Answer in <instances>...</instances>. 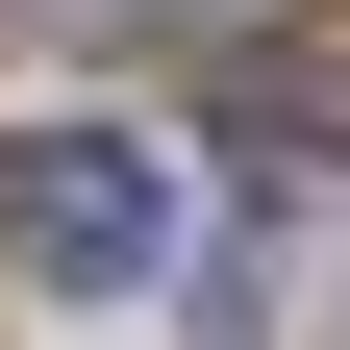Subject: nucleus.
<instances>
[{
  "label": "nucleus",
  "instance_id": "f257e3e1",
  "mask_svg": "<svg viewBox=\"0 0 350 350\" xmlns=\"http://www.w3.org/2000/svg\"><path fill=\"white\" fill-rule=\"evenodd\" d=\"M0 250L51 300H150L175 275V175H150V125H25L0 150Z\"/></svg>",
  "mask_w": 350,
  "mask_h": 350
},
{
  "label": "nucleus",
  "instance_id": "f03ea898",
  "mask_svg": "<svg viewBox=\"0 0 350 350\" xmlns=\"http://www.w3.org/2000/svg\"><path fill=\"white\" fill-rule=\"evenodd\" d=\"M226 125H250V150H325V175H350V51H300V25H275V51H226Z\"/></svg>",
  "mask_w": 350,
  "mask_h": 350
}]
</instances>
